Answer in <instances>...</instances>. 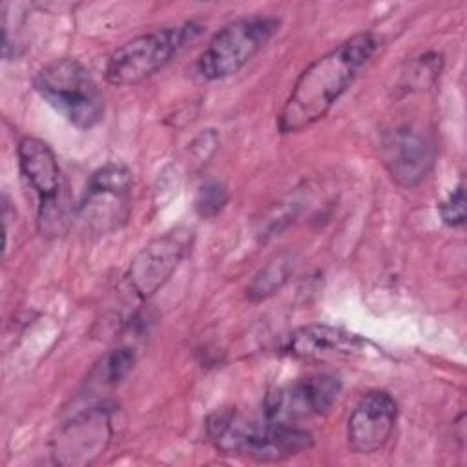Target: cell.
Instances as JSON below:
<instances>
[{"mask_svg": "<svg viewBox=\"0 0 467 467\" xmlns=\"http://www.w3.org/2000/svg\"><path fill=\"white\" fill-rule=\"evenodd\" d=\"M378 47L379 36L361 31L310 62L277 115V130L283 135L299 133L327 117Z\"/></svg>", "mask_w": 467, "mask_h": 467, "instance_id": "1", "label": "cell"}, {"mask_svg": "<svg viewBox=\"0 0 467 467\" xmlns=\"http://www.w3.org/2000/svg\"><path fill=\"white\" fill-rule=\"evenodd\" d=\"M292 270H294V255L292 254L277 255L266 266H263L259 274L252 279L250 286L246 288V296L250 297V301H263L270 297L286 283Z\"/></svg>", "mask_w": 467, "mask_h": 467, "instance_id": "15", "label": "cell"}, {"mask_svg": "<svg viewBox=\"0 0 467 467\" xmlns=\"http://www.w3.org/2000/svg\"><path fill=\"white\" fill-rule=\"evenodd\" d=\"M133 175L128 166L109 162L91 173L78 212L95 230L119 228L130 212Z\"/></svg>", "mask_w": 467, "mask_h": 467, "instance_id": "9", "label": "cell"}, {"mask_svg": "<svg viewBox=\"0 0 467 467\" xmlns=\"http://www.w3.org/2000/svg\"><path fill=\"white\" fill-rule=\"evenodd\" d=\"M18 168L38 201L36 224L42 235L57 237L67 226V199L62 171L51 146L33 135H26L16 146Z\"/></svg>", "mask_w": 467, "mask_h": 467, "instance_id": "5", "label": "cell"}, {"mask_svg": "<svg viewBox=\"0 0 467 467\" xmlns=\"http://www.w3.org/2000/svg\"><path fill=\"white\" fill-rule=\"evenodd\" d=\"M133 365H135L133 348H130V347L113 348L104 358H100V361L93 367L89 383L102 387V389L115 387L128 376V372L133 368Z\"/></svg>", "mask_w": 467, "mask_h": 467, "instance_id": "16", "label": "cell"}, {"mask_svg": "<svg viewBox=\"0 0 467 467\" xmlns=\"http://www.w3.org/2000/svg\"><path fill=\"white\" fill-rule=\"evenodd\" d=\"M441 67H443L441 53L429 51V53L418 55L410 62H407V67L400 75L398 88L403 89L405 93L427 89L438 80Z\"/></svg>", "mask_w": 467, "mask_h": 467, "instance_id": "14", "label": "cell"}, {"mask_svg": "<svg viewBox=\"0 0 467 467\" xmlns=\"http://www.w3.org/2000/svg\"><path fill=\"white\" fill-rule=\"evenodd\" d=\"M339 379L330 374H314L270 392L261 414L270 421L297 425L303 420L327 414L337 400Z\"/></svg>", "mask_w": 467, "mask_h": 467, "instance_id": "10", "label": "cell"}, {"mask_svg": "<svg viewBox=\"0 0 467 467\" xmlns=\"http://www.w3.org/2000/svg\"><path fill=\"white\" fill-rule=\"evenodd\" d=\"M201 33L199 22L186 20L133 36L109 53L104 77L119 88L140 84L168 66Z\"/></svg>", "mask_w": 467, "mask_h": 467, "instance_id": "3", "label": "cell"}, {"mask_svg": "<svg viewBox=\"0 0 467 467\" xmlns=\"http://www.w3.org/2000/svg\"><path fill=\"white\" fill-rule=\"evenodd\" d=\"M368 348L374 347L359 334H354L343 327L323 323H312L294 330L285 343L286 354L310 363H330L337 359L363 358L367 356Z\"/></svg>", "mask_w": 467, "mask_h": 467, "instance_id": "12", "label": "cell"}, {"mask_svg": "<svg viewBox=\"0 0 467 467\" xmlns=\"http://www.w3.org/2000/svg\"><path fill=\"white\" fill-rule=\"evenodd\" d=\"M212 445L232 456H246L257 462H283L314 445L308 431L297 425L270 421L263 414L248 416L237 409H221L206 421Z\"/></svg>", "mask_w": 467, "mask_h": 467, "instance_id": "2", "label": "cell"}, {"mask_svg": "<svg viewBox=\"0 0 467 467\" xmlns=\"http://www.w3.org/2000/svg\"><path fill=\"white\" fill-rule=\"evenodd\" d=\"M193 243L195 232L190 226H177L151 239L128 266V290L140 301L151 297L190 255Z\"/></svg>", "mask_w": 467, "mask_h": 467, "instance_id": "7", "label": "cell"}, {"mask_svg": "<svg viewBox=\"0 0 467 467\" xmlns=\"http://www.w3.org/2000/svg\"><path fill=\"white\" fill-rule=\"evenodd\" d=\"M398 403L387 390L367 392L347 421V441L356 454L381 451L396 427Z\"/></svg>", "mask_w": 467, "mask_h": 467, "instance_id": "13", "label": "cell"}, {"mask_svg": "<svg viewBox=\"0 0 467 467\" xmlns=\"http://www.w3.org/2000/svg\"><path fill=\"white\" fill-rule=\"evenodd\" d=\"M113 436V409L93 405L60 425L49 441L51 462L64 467H84L97 462Z\"/></svg>", "mask_w": 467, "mask_h": 467, "instance_id": "8", "label": "cell"}, {"mask_svg": "<svg viewBox=\"0 0 467 467\" xmlns=\"http://www.w3.org/2000/svg\"><path fill=\"white\" fill-rule=\"evenodd\" d=\"M381 159L390 179L398 186L410 190L432 170L436 148L425 131L412 124H401L383 135Z\"/></svg>", "mask_w": 467, "mask_h": 467, "instance_id": "11", "label": "cell"}, {"mask_svg": "<svg viewBox=\"0 0 467 467\" xmlns=\"http://www.w3.org/2000/svg\"><path fill=\"white\" fill-rule=\"evenodd\" d=\"M438 212H440L441 221L451 228H458V226L465 224V186H463V181H460L458 186L447 195V199L440 202Z\"/></svg>", "mask_w": 467, "mask_h": 467, "instance_id": "18", "label": "cell"}, {"mask_svg": "<svg viewBox=\"0 0 467 467\" xmlns=\"http://www.w3.org/2000/svg\"><path fill=\"white\" fill-rule=\"evenodd\" d=\"M274 16H246L226 24L206 44L195 69L204 80H221L243 69L279 31Z\"/></svg>", "mask_w": 467, "mask_h": 467, "instance_id": "6", "label": "cell"}, {"mask_svg": "<svg viewBox=\"0 0 467 467\" xmlns=\"http://www.w3.org/2000/svg\"><path fill=\"white\" fill-rule=\"evenodd\" d=\"M36 93L78 130L97 126L104 117V99L91 73L75 58H55L33 78Z\"/></svg>", "mask_w": 467, "mask_h": 467, "instance_id": "4", "label": "cell"}, {"mask_svg": "<svg viewBox=\"0 0 467 467\" xmlns=\"http://www.w3.org/2000/svg\"><path fill=\"white\" fill-rule=\"evenodd\" d=\"M228 202V190L219 181H206L195 195V212L202 219H212L223 212Z\"/></svg>", "mask_w": 467, "mask_h": 467, "instance_id": "17", "label": "cell"}]
</instances>
